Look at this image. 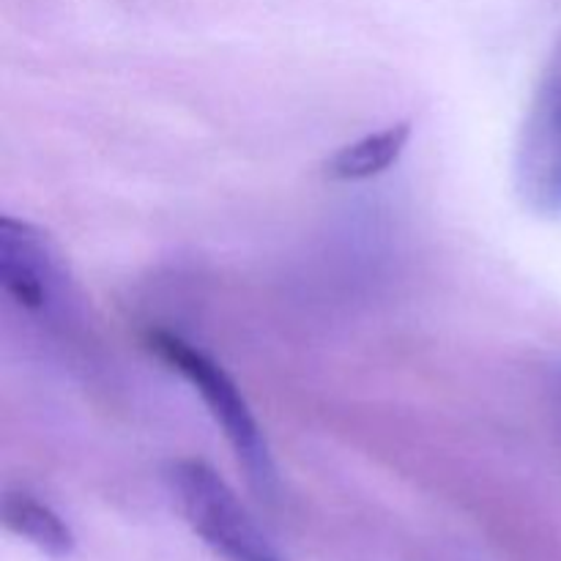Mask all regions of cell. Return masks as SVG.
<instances>
[{"label": "cell", "instance_id": "obj_1", "mask_svg": "<svg viewBox=\"0 0 561 561\" xmlns=\"http://www.w3.org/2000/svg\"><path fill=\"white\" fill-rule=\"evenodd\" d=\"M146 343L151 354H157L159 362H164L170 370L179 373L201 394L208 414L222 427L236 460L244 469L252 493L263 502H272L277 496L279 485L277 466H274L272 447L263 436V427L257 425L239 383L230 378V373L217 359H211L206 351L195 348L186 340H181L179 334L157 329V332L148 334Z\"/></svg>", "mask_w": 561, "mask_h": 561}, {"label": "cell", "instance_id": "obj_2", "mask_svg": "<svg viewBox=\"0 0 561 561\" xmlns=\"http://www.w3.org/2000/svg\"><path fill=\"white\" fill-rule=\"evenodd\" d=\"M175 507L190 529L228 561H283L233 488L203 460H175L168 469Z\"/></svg>", "mask_w": 561, "mask_h": 561}, {"label": "cell", "instance_id": "obj_3", "mask_svg": "<svg viewBox=\"0 0 561 561\" xmlns=\"http://www.w3.org/2000/svg\"><path fill=\"white\" fill-rule=\"evenodd\" d=\"M0 285L27 316L47 323L69 318L75 288L58 247L36 225L0 217Z\"/></svg>", "mask_w": 561, "mask_h": 561}, {"label": "cell", "instance_id": "obj_4", "mask_svg": "<svg viewBox=\"0 0 561 561\" xmlns=\"http://www.w3.org/2000/svg\"><path fill=\"white\" fill-rule=\"evenodd\" d=\"M515 190L529 211L561 217V44L520 126Z\"/></svg>", "mask_w": 561, "mask_h": 561}, {"label": "cell", "instance_id": "obj_5", "mask_svg": "<svg viewBox=\"0 0 561 561\" xmlns=\"http://www.w3.org/2000/svg\"><path fill=\"white\" fill-rule=\"evenodd\" d=\"M409 140V121L389 124L383 126V129L370 131V135L359 137V140L340 148V151L323 164V173H327V179L340 181V184H359V181L378 179V175L387 173L392 164L400 162Z\"/></svg>", "mask_w": 561, "mask_h": 561}, {"label": "cell", "instance_id": "obj_6", "mask_svg": "<svg viewBox=\"0 0 561 561\" xmlns=\"http://www.w3.org/2000/svg\"><path fill=\"white\" fill-rule=\"evenodd\" d=\"M3 524L16 537L38 548L44 557L69 559L75 553V535L66 526V520L53 507L31 496V493H5Z\"/></svg>", "mask_w": 561, "mask_h": 561}]
</instances>
